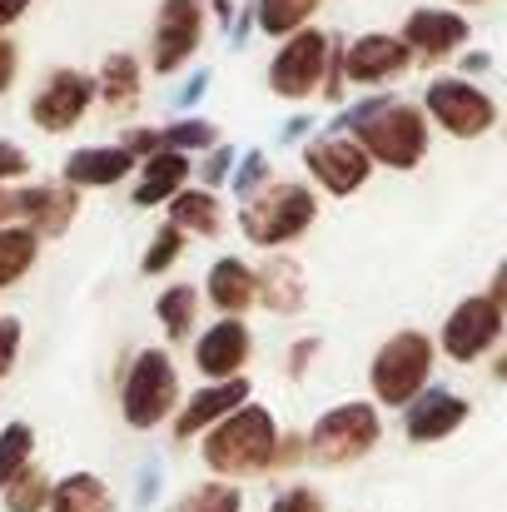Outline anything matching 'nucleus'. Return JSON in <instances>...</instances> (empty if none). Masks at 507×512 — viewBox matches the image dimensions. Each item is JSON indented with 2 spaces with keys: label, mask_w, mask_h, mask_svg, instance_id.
I'll use <instances>...</instances> for the list:
<instances>
[{
  "label": "nucleus",
  "mask_w": 507,
  "mask_h": 512,
  "mask_svg": "<svg viewBox=\"0 0 507 512\" xmlns=\"http://www.w3.org/2000/svg\"><path fill=\"white\" fill-rule=\"evenodd\" d=\"M204 463L209 473L219 478H254V473H269L274 458H279V423L269 408L259 403H244L239 413H229L224 423L209 428L204 438Z\"/></svg>",
  "instance_id": "obj_1"
},
{
  "label": "nucleus",
  "mask_w": 507,
  "mask_h": 512,
  "mask_svg": "<svg viewBox=\"0 0 507 512\" xmlns=\"http://www.w3.org/2000/svg\"><path fill=\"white\" fill-rule=\"evenodd\" d=\"M319 219V199L309 184L299 179H274L264 184L259 194H249L239 204V229L249 244L259 249H279V244H294L309 224Z\"/></svg>",
  "instance_id": "obj_2"
},
{
  "label": "nucleus",
  "mask_w": 507,
  "mask_h": 512,
  "mask_svg": "<svg viewBox=\"0 0 507 512\" xmlns=\"http://www.w3.org/2000/svg\"><path fill=\"white\" fill-rule=\"evenodd\" d=\"M433 358H438V348H433L428 334H418V329L393 334V339L373 353V363H368L373 398H378L383 408H408V403L428 388V378H433Z\"/></svg>",
  "instance_id": "obj_3"
},
{
  "label": "nucleus",
  "mask_w": 507,
  "mask_h": 512,
  "mask_svg": "<svg viewBox=\"0 0 507 512\" xmlns=\"http://www.w3.org/2000/svg\"><path fill=\"white\" fill-rule=\"evenodd\" d=\"M120 413L130 428L150 433L160 428L165 418L179 413V368L165 348H140L125 383H120Z\"/></svg>",
  "instance_id": "obj_4"
},
{
  "label": "nucleus",
  "mask_w": 507,
  "mask_h": 512,
  "mask_svg": "<svg viewBox=\"0 0 507 512\" xmlns=\"http://www.w3.org/2000/svg\"><path fill=\"white\" fill-rule=\"evenodd\" d=\"M353 140L368 150L373 165H388V170H413L423 155H428V115L418 105H398L388 100L378 115H368Z\"/></svg>",
  "instance_id": "obj_5"
},
{
  "label": "nucleus",
  "mask_w": 507,
  "mask_h": 512,
  "mask_svg": "<svg viewBox=\"0 0 507 512\" xmlns=\"http://www.w3.org/2000/svg\"><path fill=\"white\" fill-rule=\"evenodd\" d=\"M383 438V418L373 403H338L309 428V458L319 468H348L368 458Z\"/></svg>",
  "instance_id": "obj_6"
},
{
  "label": "nucleus",
  "mask_w": 507,
  "mask_h": 512,
  "mask_svg": "<svg viewBox=\"0 0 507 512\" xmlns=\"http://www.w3.org/2000/svg\"><path fill=\"white\" fill-rule=\"evenodd\" d=\"M423 115H433V125H443L453 140H478L498 125V105L488 90H478L473 80L458 75H438L423 90Z\"/></svg>",
  "instance_id": "obj_7"
},
{
  "label": "nucleus",
  "mask_w": 507,
  "mask_h": 512,
  "mask_svg": "<svg viewBox=\"0 0 507 512\" xmlns=\"http://www.w3.org/2000/svg\"><path fill=\"white\" fill-rule=\"evenodd\" d=\"M329 60H334V40H329L324 30H309V25H304L299 35H289V40L279 45V55H274V65H269V90L284 95V100H309V95L324 85Z\"/></svg>",
  "instance_id": "obj_8"
},
{
  "label": "nucleus",
  "mask_w": 507,
  "mask_h": 512,
  "mask_svg": "<svg viewBox=\"0 0 507 512\" xmlns=\"http://www.w3.org/2000/svg\"><path fill=\"white\" fill-rule=\"evenodd\" d=\"M95 95H100L95 75L60 65V70H50V75H45V85L30 95V125H35V130H45V135H70V130L90 115Z\"/></svg>",
  "instance_id": "obj_9"
},
{
  "label": "nucleus",
  "mask_w": 507,
  "mask_h": 512,
  "mask_svg": "<svg viewBox=\"0 0 507 512\" xmlns=\"http://www.w3.org/2000/svg\"><path fill=\"white\" fill-rule=\"evenodd\" d=\"M503 324L507 314L488 299V294H478V299H463L453 314H448V324H443V353L453 358V363H478L493 343L503 339Z\"/></svg>",
  "instance_id": "obj_10"
},
{
  "label": "nucleus",
  "mask_w": 507,
  "mask_h": 512,
  "mask_svg": "<svg viewBox=\"0 0 507 512\" xmlns=\"http://www.w3.org/2000/svg\"><path fill=\"white\" fill-rule=\"evenodd\" d=\"M204 40V10L199 0H165L155 15V40H150V70L174 75L179 65H189V55Z\"/></svg>",
  "instance_id": "obj_11"
},
{
  "label": "nucleus",
  "mask_w": 507,
  "mask_h": 512,
  "mask_svg": "<svg viewBox=\"0 0 507 512\" xmlns=\"http://www.w3.org/2000/svg\"><path fill=\"white\" fill-rule=\"evenodd\" d=\"M304 165H309V174H314L329 194H353V189H363L368 174H373L368 150H363L353 135H324V140H314V145L304 150Z\"/></svg>",
  "instance_id": "obj_12"
},
{
  "label": "nucleus",
  "mask_w": 507,
  "mask_h": 512,
  "mask_svg": "<svg viewBox=\"0 0 507 512\" xmlns=\"http://www.w3.org/2000/svg\"><path fill=\"white\" fill-rule=\"evenodd\" d=\"M338 65H343V85H378L388 75H403L413 65V50L403 45V35H383V30H368L358 35L353 45L338 50Z\"/></svg>",
  "instance_id": "obj_13"
},
{
  "label": "nucleus",
  "mask_w": 507,
  "mask_h": 512,
  "mask_svg": "<svg viewBox=\"0 0 507 512\" xmlns=\"http://www.w3.org/2000/svg\"><path fill=\"white\" fill-rule=\"evenodd\" d=\"M80 214V189H70L65 179L60 184H25L15 189V219L40 234V239H60Z\"/></svg>",
  "instance_id": "obj_14"
},
{
  "label": "nucleus",
  "mask_w": 507,
  "mask_h": 512,
  "mask_svg": "<svg viewBox=\"0 0 507 512\" xmlns=\"http://www.w3.org/2000/svg\"><path fill=\"white\" fill-rule=\"evenodd\" d=\"M249 329L239 319H219L209 324L199 343H194V368L209 378V383H229V378H244V363H249Z\"/></svg>",
  "instance_id": "obj_15"
},
{
  "label": "nucleus",
  "mask_w": 507,
  "mask_h": 512,
  "mask_svg": "<svg viewBox=\"0 0 507 512\" xmlns=\"http://www.w3.org/2000/svg\"><path fill=\"white\" fill-rule=\"evenodd\" d=\"M468 423V403L448 388H423L408 408H403V433L408 443H443L448 433H458Z\"/></svg>",
  "instance_id": "obj_16"
},
{
  "label": "nucleus",
  "mask_w": 507,
  "mask_h": 512,
  "mask_svg": "<svg viewBox=\"0 0 507 512\" xmlns=\"http://www.w3.org/2000/svg\"><path fill=\"white\" fill-rule=\"evenodd\" d=\"M244 403H249V383H244V378L209 383V388L189 393V403H179V413H174V438H179V443H189L194 433H204V428L224 423V418H229V413H239Z\"/></svg>",
  "instance_id": "obj_17"
},
{
  "label": "nucleus",
  "mask_w": 507,
  "mask_h": 512,
  "mask_svg": "<svg viewBox=\"0 0 507 512\" xmlns=\"http://www.w3.org/2000/svg\"><path fill=\"white\" fill-rule=\"evenodd\" d=\"M130 170H140V160L125 145H85V150L65 155L60 179L70 189H110V184L130 179Z\"/></svg>",
  "instance_id": "obj_18"
},
{
  "label": "nucleus",
  "mask_w": 507,
  "mask_h": 512,
  "mask_svg": "<svg viewBox=\"0 0 507 512\" xmlns=\"http://www.w3.org/2000/svg\"><path fill=\"white\" fill-rule=\"evenodd\" d=\"M403 45L423 60H443L458 45H468V20L458 10H413L403 25Z\"/></svg>",
  "instance_id": "obj_19"
},
{
  "label": "nucleus",
  "mask_w": 507,
  "mask_h": 512,
  "mask_svg": "<svg viewBox=\"0 0 507 512\" xmlns=\"http://www.w3.org/2000/svg\"><path fill=\"white\" fill-rule=\"evenodd\" d=\"M254 279H259V304H264L269 314H299L304 299H309L304 269H299L294 259H284V254H269Z\"/></svg>",
  "instance_id": "obj_20"
},
{
  "label": "nucleus",
  "mask_w": 507,
  "mask_h": 512,
  "mask_svg": "<svg viewBox=\"0 0 507 512\" xmlns=\"http://www.w3.org/2000/svg\"><path fill=\"white\" fill-rule=\"evenodd\" d=\"M204 294H209V304H214L224 319H239V314L259 299V279H254V269H249L244 259H214V269H209V279H204Z\"/></svg>",
  "instance_id": "obj_21"
},
{
  "label": "nucleus",
  "mask_w": 507,
  "mask_h": 512,
  "mask_svg": "<svg viewBox=\"0 0 507 512\" xmlns=\"http://www.w3.org/2000/svg\"><path fill=\"white\" fill-rule=\"evenodd\" d=\"M184 179H189V155H179V150H160V155L140 160V179H135L130 204L155 209V204H165V199H174V194L184 189Z\"/></svg>",
  "instance_id": "obj_22"
},
{
  "label": "nucleus",
  "mask_w": 507,
  "mask_h": 512,
  "mask_svg": "<svg viewBox=\"0 0 507 512\" xmlns=\"http://www.w3.org/2000/svg\"><path fill=\"white\" fill-rule=\"evenodd\" d=\"M95 85H100V100H105V110H110V115H130V110L140 105V95H145V85H140V60H135V55H125V50L105 55V65H100Z\"/></svg>",
  "instance_id": "obj_23"
},
{
  "label": "nucleus",
  "mask_w": 507,
  "mask_h": 512,
  "mask_svg": "<svg viewBox=\"0 0 507 512\" xmlns=\"http://www.w3.org/2000/svg\"><path fill=\"white\" fill-rule=\"evenodd\" d=\"M169 224L184 229V234L214 239V234H224V204H219L214 189H179L174 204H169Z\"/></svg>",
  "instance_id": "obj_24"
},
{
  "label": "nucleus",
  "mask_w": 507,
  "mask_h": 512,
  "mask_svg": "<svg viewBox=\"0 0 507 512\" xmlns=\"http://www.w3.org/2000/svg\"><path fill=\"white\" fill-rule=\"evenodd\" d=\"M45 512H115V498L95 473H70V478L55 483Z\"/></svg>",
  "instance_id": "obj_25"
},
{
  "label": "nucleus",
  "mask_w": 507,
  "mask_h": 512,
  "mask_svg": "<svg viewBox=\"0 0 507 512\" xmlns=\"http://www.w3.org/2000/svg\"><path fill=\"white\" fill-rule=\"evenodd\" d=\"M40 259V234H30L25 224H5L0 229V294L15 289Z\"/></svg>",
  "instance_id": "obj_26"
},
{
  "label": "nucleus",
  "mask_w": 507,
  "mask_h": 512,
  "mask_svg": "<svg viewBox=\"0 0 507 512\" xmlns=\"http://www.w3.org/2000/svg\"><path fill=\"white\" fill-rule=\"evenodd\" d=\"M155 314H160V324H165L169 343H189L194 319H199V294H194L189 284H169L165 294L155 299Z\"/></svg>",
  "instance_id": "obj_27"
},
{
  "label": "nucleus",
  "mask_w": 507,
  "mask_h": 512,
  "mask_svg": "<svg viewBox=\"0 0 507 512\" xmlns=\"http://www.w3.org/2000/svg\"><path fill=\"white\" fill-rule=\"evenodd\" d=\"M30 463H35V428L15 418V423L0 428V493H5Z\"/></svg>",
  "instance_id": "obj_28"
},
{
  "label": "nucleus",
  "mask_w": 507,
  "mask_h": 512,
  "mask_svg": "<svg viewBox=\"0 0 507 512\" xmlns=\"http://www.w3.org/2000/svg\"><path fill=\"white\" fill-rule=\"evenodd\" d=\"M50 493H55V483H50V473L45 468H25L5 493H0V503H5V512H45L50 508Z\"/></svg>",
  "instance_id": "obj_29"
},
{
  "label": "nucleus",
  "mask_w": 507,
  "mask_h": 512,
  "mask_svg": "<svg viewBox=\"0 0 507 512\" xmlns=\"http://www.w3.org/2000/svg\"><path fill=\"white\" fill-rule=\"evenodd\" d=\"M319 5L324 0H259V30L264 35H299Z\"/></svg>",
  "instance_id": "obj_30"
},
{
  "label": "nucleus",
  "mask_w": 507,
  "mask_h": 512,
  "mask_svg": "<svg viewBox=\"0 0 507 512\" xmlns=\"http://www.w3.org/2000/svg\"><path fill=\"white\" fill-rule=\"evenodd\" d=\"M174 512H244V493L239 483H194Z\"/></svg>",
  "instance_id": "obj_31"
},
{
  "label": "nucleus",
  "mask_w": 507,
  "mask_h": 512,
  "mask_svg": "<svg viewBox=\"0 0 507 512\" xmlns=\"http://www.w3.org/2000/svg\"><path fill=\"white\" fill-rule=\"evenodd\" d=\"M214 145H219V135H214V125L199 120V115H189V120H179V125H169L165 130V150H179V155L214 150Z\"/></svg>",
  "instance_id": "obj_32"
},
{
  "label": "nucleus",
  "mask_w": 507,
  "mask_h": 512,
  "mask_svg": "<svg viewBox=\"0 0 507 512\" xmlns=\"http://www.w3.org/2000/svg\"><path fill=\"white\" fill-rule=\"evenodd\" d=\"M184 244H189V234H184V229L160 224V234L150 239V249H145V259H140V269H145V274H165L169 264L184 254Z\"/></svg>",
  "instance_id": "obj_33"
},
{
  "label": "nucleus",
  "mask_w": 507,
  "mask_h": 512,
  "mask_svg": "<svg viewBox=\"0 0 507 512\" xmlns=\"http://www.w3.org/2000/svg\"><path fill=\"white\" fill-rule=\"evenodd\" d=\"M269 512H329V503H324V493H314L309 483H299V488H284Z\"/></svg>",
  "instance_id": "obj_34"
},
{
  "label": "nucleus",
  "mask_w": 507,
  "mask_h": 512,
  "mask_svg": "<svg viewBox=\"0 0 507 512\" xmlns=\"http://www.w3.org/2000/svg\"><path fill=\"white\" fill-rule=\"evenodd\" d=\"M269 179V160L254 150V155H244V165L234 170V194L239 199H249V194H259V184Z\"/></svg>",
  "instance_id": "obj_35"
},
{
  "label": "nucleus",
  "mask_w": 507,
  "mask_h": 512,
  "mask_svg": "<svg viewBox=\"0 0 507 512\" xmlns=\"http://www.w3.org/2000/svg\"><path fill=\"white\" fill-rule=\"evenodd\" d=\"M20 343H25L20 319H0V383L10 378V368H15V358H20Z\"/></svg>",
  "instance_id": "obj_36"
},
{
  "label": "nucleus",
  "mask_w": 507,
  "mask_h": 512,
  "mask_svg": "<svg viewBox=\"0 0 507 512\" xmlns=\"http://www.w3.org/2000/svg\"><path fill=\"white\" fill-rule=\"evenodd\" d=\"M25 174H30V155H25L20 145L0 140V189H5L10 179H25Z\"/></svg>",
  "instance_id": "obj_37"
},
{
  "label": "nucleus",
  "mask_w": 507,
  "mask_h": 512,
  "mask_svg": "<svg viewBox=\"0 0 507 512\" xmlns=\"http://www.w3.org/2000/svg\"><path fill=\"white\" fill-rule=\"evenodd\" d=\"M199 174H204V184L234 179V150H229V145H214V150H209V160L199 165Z\"/></svg>",
  "instance_id": "obj_38"
},
{
  "label": "nucleus",
  "mask_w": 507,
  "mask_h": 512,
  "mask_svg": "<svg viewBox=\"0 0 507 512\" xmlns=\"http://www.w3.org/2000/svg\"><path fill=\"white\" fill-rule=\"evenodd\" d=\"M15 75H20V45L10 35H0V95H10Z\"/></svg>",
  "instance_id": "obj_39"
},
{
  "label": "nucleus",
  "mask_w": 507,
  "mask_h": 512,
  "mask_svg": "<svg viewBox=\"0 0 507 512\" xmlns=\"http://www.w3.org/2000/svg\"><path fill=\"white\" fill-rule=\"evenodd\" d=\"M314 353H319V339H299L294 343V353H289V373L299 378V373L309 368V358H314Z\"/></svg>",
  "instance_id": "obj_40"
},
{
  "label": "nucleus",
  "mask_w": 507,
  "mask_h": 512,
  "mask_svg": "<svg viewBox=\"0 0 507 512\" xmlns=\"http://www.w3.org/2000/svg\"><path fill=\"white\" fill-rule=\"evenodd\" d=\"M488 299H493V304H498V309H503V314H507V259H503V264H498V269H493V284H488Z\"/></svg>",
  "instance_id": "obj_41"
},
{
  "label": "nucleus",
  "mask_w": 507,
  "mask_h": 512,
  "mask_svg": "<svg viewBox=\"0 0 507 512\" xmlns=\"http://www.w3.org/2000/svg\"><path fill=\"white\" fill-rule=\"evenodd\" d=\"M25 10H30V0H0V35H5V30H10V25H15Z\"/></svg>",
  "instance_id": "obj_42"
},
{
  "label": "nucleus",
  "mask_w": 507,
  "mask_h": 512,
  "mask_svg": "<svg viewBox=\"0 0 507 512\" xmlns=\"http://www.w3.org/2000/svg\"><path fill=\"white\" fill-rule=\"evenodd\" d=\"M160 493V468H145V478H140V503H150Z\"/></svg>",
  "instance_id": "obj_43"
},
{
  "label": "nucleus",
  "mask_w": 507,
  "mask_h": 512,
  "mask_svg": "<svg viewBox=\"0 0 507 512\" xmlns=\"http://www.w3.org/2000/svg\"><path fill=\"white\" fill-rule=\"evenodd\" d=\"M204 85H209V80H204V75H194V80H189V85L179 90V105H194V100L204 95Z\"/></svg>",
  "instance_id": "obj_44"
},
{
  "label": "nucleus",
  "mask_w": 507,
  "mask_h": 512,
  "mask_svg": "<svg viewBox=\"0 0 507 512\" xmlns=\"http://www.w3.org/2000/svg\"><path fill=\"white\" fill-rule=\"evenodd\" d=\"M5 224H20V219H15V194H10V189H0V229H5Z\"/></svg>",
  "instance_id": "obj_45"
},
{
  "label": "nucleus",
  "mask_w": 507,
  "mask_h": 512,
  "mask_svg": "<svg viewBox=\"0 0 507 512\" xmlns=\"http://www.w3.org/2000/svg\"><path fill=\"white\" fill-rule=\"evenodd\" d=\"M463 70H468V75H483V70H488V55H463Z\"/></svg>",
  "instance_id": "obj_46"
},
{
  "label": "nucleus",
  "mask_w": 507,
  "mask_h": 512,
  "mask_svg": "<svg viewBox=\"0 0 507 512\" xmlns=\"http://www.w3.org/2000/svg\"><path fill=\"white\" fill-rule=\"evenodd\" d=\"M493 378H498V383H507V348L498 353V363H493Z\"/></svg>",
  "instance_id": "obj_47"
},
{
  "label": "nucleus",
  "mask_w": 507,
  "mask_h": 512,
  "mask_svg": "<svg viewBox=\"0 0 507 512\" xmlns=\"http://www.w3.org/2000/svg\"><path fill=\"white\" fill-rule=\"evenodd\" d=\"M458 5H483V0H458Z\"/></svg>",
  "instance_id": "obj_48"
}]
</instances>
